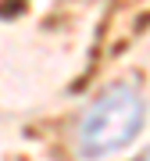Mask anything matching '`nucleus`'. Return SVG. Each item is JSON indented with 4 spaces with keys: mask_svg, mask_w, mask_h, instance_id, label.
I'll use <instances>...</instances> for the list:
<instances>
[{
    "mask_svg": "<svg viewBox=\"0 0 150 161\" xmlns=\"http://www.w3.org/2000/svg\"><path fill=\"white\" fill-rule=\"evenodd\" d=\"M147 104L132 82H115L89 104V111L79 122V147L82 154L100 158L111 150L125 147L136 140V132L143 129Z\"/></svg>",
    "mask_w": 150,
    "mask_h": 161,
    "instance_id": "nucleus-1",
    "label": "nucleus"
},
{
    "mask_svg": "<svg viewBox=\"0 0 150 161\" xmlns=\"http://www.w3.org/2000/svg\"><path fill=\"white\" fill-rule=\"evenodd\" d=\"M136 161H150V147H147V150H143V154H139Z\"/></svg>",
    "mask_w": 150,
    "mask_h": 161,
    "instance_id": "nucleus-2",
    "label": "nucleus"
}]
</instances>
